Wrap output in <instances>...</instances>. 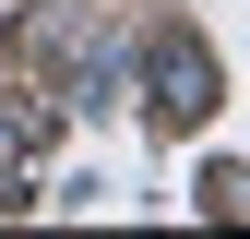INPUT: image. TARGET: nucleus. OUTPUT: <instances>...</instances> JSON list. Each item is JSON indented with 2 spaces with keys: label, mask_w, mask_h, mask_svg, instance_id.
<instances>
[{
  "label": "nucleus",
  "mask_w": 250,
  "mask_h": 239,
  "mask_svg": "<svg viewBox=\"0 0 250 239\" xmlns=\"http://www.w3.org/2000/svg\"><path fill=\"white\" fill-rule=\"evenodd\" d=\"M12 203H24V167H12V156H0V215H12Z\"/></svg>",
  "instance_id": "nucleus-2"
},
{
  "label": "nucleus",
  "mask_w": 250,
  "mask_h": 239,
  "mask_svg": "<svg viewBox=\"0 0 250 239\" xmlns=\"http://www.w3.org/2000/svg\"><path fill=\"white\" fill-rule=\"evenodd\" d=\"M143 108H155V132H203V120L227 108V84H214V48L191 36V24H167V36L143 48Z\"/></svg>",
  "instance_id": "nucleus-1"
}]
</instances>
